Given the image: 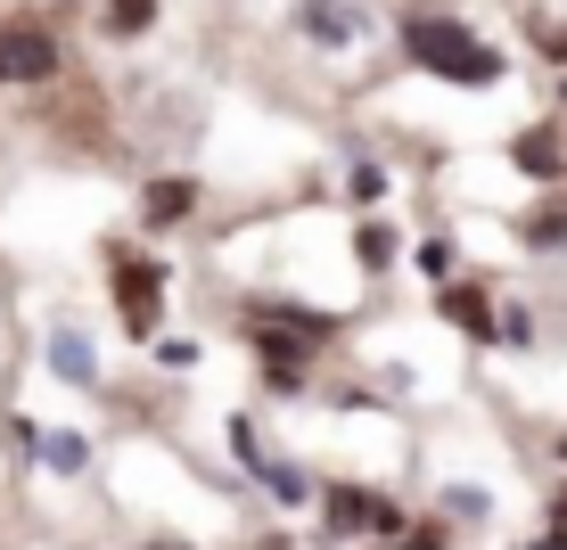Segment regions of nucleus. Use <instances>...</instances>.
<instances>
[{
  "label": "nucleus",
  "mask_w": 567,
  "mask_h": 550,
  "mask_svg": "<svg viewBox=\"0 0 567 550\" xmlns=\"http://www.w3.org/2000/svg\"><path fill=\"white\" fill-rule=\"evenodd\" d=\"M535 550H567V526H551V535H543Z\"/></svg>",
  "instance_id": "obj_19"
},
{
  "label": "nucleus",
  "mask_w": 567,
  "mask_h": 550,
  "mask_svg": "<svg viewBox=\"0 0 567 550\" xmlns=\"http://www.w3.org/2000/svg\"><path fill=\"white\" fill-rule=\"evenodd\" d=\"M329 509V526H338V535H403V518H395V501H370V494H354V485H338V494L321 501Z\"/></svg>",
  "instance_id": "obj_4"
},
{
  "label": "nucleus",
  "mask_w": 567,
  "mask_h": 550,
  "mask_svg": "<svg viewBox=\"0 0 567 550\" xmlns=\"http://www.w3.org/2000/svg\"><path fill=\"white\" fill-rule=\"evenodd\" d=\"M148 17H156V0H107V25L115 33H141Z\"/></svg>",
  "instance_id": "obj_9"
},
{
  "label": "nucleus",
  "mask_w": 567,
  "mask_h": 550,
  "mask_svg": "<svg viewBox=\"0 0 567 550\" xmlns=\"http://www.w3.org/2000/svg\"><path fill=\"white\" fill-rule=\"evenodd\" d=\"M559 460H567V436H559Z\"/></svg>",
  "instance_id": "obj_23"
},
{
  "label": "nucleus",
  "mask_w": 567,
  "mask_h": 550,
  "mask_svg": "<svg viewBox=\"0 0 567 550\" xmlns=\"http://www.w3.org/2000/svg\"><path fill=\"white\" fill-rule=\"evenodd\" d=\"M58 74V42L42 25H0V83H42Z\"/></svg>",
  "instance_id": "obj_3"
},
{
  "label": "nucleus",
  "mask_w": 567,
  "mask_h": 550,
  "mask_svg": "<svg viewBox=\"0 0 567 550\" xmlns=\"http://www.w3.org/2000/svg\"><path fill=\"white\" fill-rule=\"evenodd\" d=\"M42 460L50 468H83V436H42Z\"/></svg>",
  "instance_id": "obj_14"
},
{
  "label": "nucleus",
  "mask_w": 567,
  "mask_h": 550,
  "mask_svg": "<svg viewBox=\"0 0 567 550\" xmlns=\"http://www.w3.org/2000/svg\"><path fill=\"white\" fill-rule=\"evenodd\" d=\"M420 271H427V280H453V247L427 239V247H420Z\"/></svg>",
  "instance_id": "obj_15"
},
{
  "label": "nucleus",
  "mask_w": 567,
  "mask_h": 550,
  "mask_svg": "<svg viewBox=\"0 0 567 550\" xmlns=\"http://www.w3.org/2000/svg\"><path fill=\"white\" fill-rule=\"evenodd\" d=\"M526 247H567V206L559 214H535V222H526Z\"/></svg>",
  "instance_id": "obj_11"
},
{
  "label": "nucleus",
  "mask_w": 567,
  "mask_h": 550,
  "mask_svg": "<svg viewBox=\"0 0 567 550\" xmlns=\"http://www.w3.org/2000/svg\"><path fill=\"white\" fill-rule=\"evenodd\" d=\"M305 33H321V42H346V33H354V25H346L338 9H321V0H312V9H305Z\"/></svg>",
  "instance_id": "obj_12"
},
{
  "label": "nucleus",
  "mask_w": 567,
  "mask_h": 550,
  "mask_svg": "<svg viewBox=\"0 0 567 550\" xmlns=\"http://www.w3.org/2000/svg\"><path fill=\"white\" fill-rule=\"evenodd\" d=\"M403 50H412L420 74H436V83H461V91H485L502 83V50L477 42V33L461 25V17H403Z\"/></svg>",
  "instance_id": "obj_1"
},
{
  "label": "nucleus",
  "mask_w": 567,
  "mask_h": 550,
  "mask_svg": "<svg viewBox=\"0 0 567 550\" xmlns=\"http://www.w3.org/2000/svg\"><path fill=\"white\" fill-rule=\"evenodd\" d=\"M115 304H124V321L156 329V304H165V263H148V255H115Z\"/></svg>",
  "instance_id": "obj_2"
},
{
  "label": "nucleus",
  "mask_w": 567,
  "mask_h": 550,
  "mask_svg": "<svg viewBox=\"0 0 567 550\" xmlns=\"http://www.w3.org/2000/svg\"><path fill=\"white\" fill-rule=\"evenodd\" d=\"M551 526H567V485H559V494H551Z\"/></svg>",
  "instance_id": "obj_20"
},
{
  "label": "nucleus",
  "mask_w": 567,
  "mask_h": 550,
  "mask_svg": "<svg viewBox=\"0 0 567 550\" xmlns=\"http://www.w3.org/2000/svg\"><path fill=\"white\" fill-rule=\"evenodd\" d=\"M156 550H182V542H156Z\"/></svg>",
  "instance_id": "obj_22"
},
{
  "label": "nucleus",
  "mask_w": 567,
  "mask_h": 550,
  "mask_svg": "<svg viewBox=\"0 0 567 550\" xmlns=\"http://www.w3.org/2000/svg\"><path fill=\"white\" fill-rule=\"evenodd\" d=\"M256 353H264V362L288 378V362H297V338H280V329H256Z\"/></svg>",
  "instance_id": "obj_10"
},
{
  "label": "nucleus",
  "mask_w": 567,
  "mask_h": 550,
  "mask_svg": "<svg viewBox=\"0 0 567 550\" xmlns=\"http://www.w3.org/2000/svg\"><path fill=\"white\" fill-rule=\"evenodd\" d=\"M50 370H66L74 386H91V345H83V338H58V345H50Z\"/></svg>",
  "instance_id": "obj_8"
},
{
  "label": "nucleus",
  "mask_w": 567,
  "mask_h": 550,
  "mask_svg": "<svg viewBox=\"0 0 567 550\" xmlns=\"http://www.w3.org/2000/svg\"><path fill=\"white\" fill-rule=\"evenodd\" d=\"M354 255H362V263H370V271H379V263H386V255H395V239H386V230H379V222H362V239H354Z\"/></svg>",
  "instance_id": "obj_13"
},
{
  "label": "nucleus",
  "mask_w": 567,
  "mask_h": 550,
  "mask_svg": "<svg viewBox=\"0 0 567 550\" xmlns=\"http://www.w3.org/2000/svg\"><path fill=\"white\" fill-rule=\"evenodd\" d=\"M543 50H551V58H567V25H559V33H551V42H543Z\"/></svg>",
  "instance_id": "obj_21"
},
{
  "label": "nucleus",
  "mask_w": 567,
  "mask_h": 550,
  "mask_svg": "<svg viewBox=\"0 0 567 550\" xmlns=\"http://www.w3.org/2000/svg\"><path fill=\"white\" fill-rule=\"evenodd\" d=\"M230 444H239V460H247V468H264V452H256V427H247V419H230Z\"/></svg>",
  "instance_id": "obj_17"
},
{
  "label": "nucleus",
  "mask_w": 567,
  "mask_h": 550,
  "mask_svg": "<svg viewBox=\"0 0 567 550\" xmlns=\"http://www.w3.org/2000/svg\"><path fill=\"white\" fill-rule=\"evenodd\" d=\"M511 165L526 173V181H559V173H567V141L551 124H535V132H518V141H511Z\"/></svg>",
  "instance_id": "obj_5"
},
{
  "label": "nucleus",
  "mask_w": 567,
  "mask_h": 550,
  "mask_svg": "<svg viewBox=\"0 0 567 550\" xmlns=\"http://www.w3.org/2000/svg\"><path fill=\"white\" fill-rule=\"evenodd\" d=\"M395 550H453V542H444V535H427V526H420V535H412V542H395Z\"/></svg>",
  "instance_id": "obj_18"
},
{
  "label": "nucleus",
  "mask_w": 567,
  "mask_h": 550,
  "mask_svg": "<svg viewBox=\"0 0 567 550\" xmlns=\"http://www.w3.org/2000/svg\"><path fill=\"white\" fill-rule=\"evenodd\" d=\"M264 477H271V494H280V501H305V477H297V468H264Z\"/></svg>",
  "instance_id": "obj_16"
},
{
  "label": "nucleus",
  "mask_w": 567,
  "mask_h": 550,
  "mask_svg": "<svg viewBox=\"0 0 567 550\" xmlns=\"http://www.w3.org/2000/svg\"><path fill=\"white\" fill-rule=\"evenodd\" d=\"M189 206H198V189H189V181H148V206H141V214L165 230V222H182Z\"/></svg>",
  "instance_id": "obj_7"
},
{
  "label": "nucleus",
  "mask_w": 567,
  "mask_h": 550,
  "mask_svg": "<svg viewBox=\"0 0 567 550\" xmlns=\"http://www.w3.org/2000/svg\"><path fill=\"white\" fill-rule=\"evenodd\" d=\"M444 321H461L477 345H502V321H494V304H485V288H477V280L444 288Z\"/></svg>",
  "instance_id": "obj_6"
}]
</instances>
